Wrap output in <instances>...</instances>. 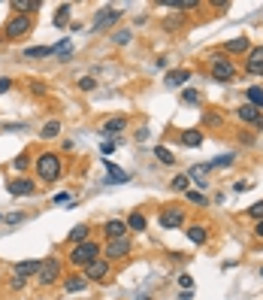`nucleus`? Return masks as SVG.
Returning <instances> with one entry per match:
<instances>
[{
	"instance_id": "nucleus-1",
	"label": "nucleus",
	"mask_w": 263,
	"mask_h": 300,
	"mask_svg": "<svg viewBox=\"0 0 263 300\" xmlns=\"http://www.w3.org/2000/svg\"><path fill=\"white\" fill-rule=\"evenodd\" d=\"M64 164H61V155L55 152H43L37 158V176H40V182H55L58 176H61Z\"/></svg>"
},
{
	"instance_id": "nucleus-2",
	"label": "nucleus",
	"mask_w": 263,
	"mask_h": 300,
	"mask_svg": "<svg viewBox=\"0 0 263 300\" xmlns=\"http://www.w3.org/2000/svg\"><path fill=\"white\" fill-rule=\"evenodd\" d=\"M209 73H212V79H218V82H230V79H236V64L221 52V55L209 58Z\"/></svg>"
},
{
	"instance_id": "nucleus-3",
	"label": "nucleus",
	"mask_w": 263,
	"mask_h": 300,
	"mask_svg": "<svg viewBox=\"0 0 263 300\" xmlns=\"http://www.w3.org/2000/svg\"><path fill=\"white\" fill-rule=\"evenodd\" d=\"M97 255H100V245L94 240H85V243L73 245V252H70V264H73V267H88Z\"/></svg>"
},
{
	"instance_id": "nucleus-4",
	"label": "nucleus",
	"mask_w": 263,
	"mask_h": 300,
	"mask_svg": "<svg viewBox=\"0 0 263 300\" xmlns=\"http://www.w3.org/2000/svg\"><path fill=\"white\" fill-rule=\"evenodd\" d=\"M30 27H33V22H30V15H15V19H9V25L3 27V37L6 40H22V37H27L30 33Z\"/></svg>"
},
{
	"instance_id": "nucleus-5",
	"label": "nucleus",
	"mask_w": 263,
	"mask_h": 300,
	"mask_svg": "<svg viewBox=\"0 0 263 300\" xmlns=\"http://www.w3.org/2000/svg\"><path fill=\"white\" fill-rule=\"evenodd\" d=\"M37 279H40V285H55V282L61 279V261L58 258H48L43 267H40Z\"/></svg>"
},
{
	"instance_id": "nucleus-6",
	"label": "nucleus",
	"mask_w": 263,
	"mask_h": 300,
	"mask_svg": "<svg viewBox=\"0 0 263 300\" xmlns=\"http://www.w3.org/2000/svg\"><path fill=\"white\" fill-rule=\"evenodd\" d=\"M6 191L12 194V197H22V194H33V191H37V185H33L27 176H15V179L6 182Z\"/></svg>"
},
{
	"instance_id": "nucleus-7",
	"label": "nucleus",
	"mask_w": 263,
	"mask_h": 300,
	"mask_svg": "<svg viewBox=\"0 0 263 300\" xmlns=\"http://www.w3.org/2000/svg\"><path fill=\"white\" fill-rule=\"evenodd\" d=\"M121 15L124 12H118L115 6H106V9H100V15L94 19V30H103V27H112L115 22H121Z\"/></svg>"
},
{
	"instance_id": "nucleus-8",
	"label": "nucleus",
	"mask_w": 263,
	"mask_h": 300,
	"mask_svg": "<svg viewBox=\"0 0 263 300\" xmlns=\"http://www.w3.org/2000/svg\"><path fill=\"white\" fill-rule=\"evenodd\" d=\"M127 255H130V240L127 237L124 240H109V245H106V258L109 261H121Z\"/></svg>"
},
{
	"instance_id": "nucleus-9",
	"label": "nucleus",
	"mask_w": 263,
	"mask_h": 300,
	"mask_svg": "<svg viewBox=\"0 0 263 300\" xmlns=\"http://www.w3.org/2000/svg\"><path fill=\"white\" fill-rule=\"evenodd\" d=\"M236 118L239 121H248V125H254V128H263V112L254 109L251 103H242V107L236 109Z\"/></svg>"
},
{
	"instance_id": "nucleus-10",
	"label": "nucleus",
	"mask_w": 263,
	"mask_h": 300,
	"mask_svg": "<svg viewBox=\"0 0 263 300\" xmlns=\"http://www.w3.org/2000/svg\"><path fill=\"white\" fill-rule=\"evenodd\" d=\"M245 70H248L251 76H263V46H254L248 52V58H245Z\"/></svg>"
},
{
	"instance_id": "nucleus-11",
	"label": "nucleus",
	"mask_w": 263,
	"mask_h": 300,
	"mask_svg": "<svg viewBox=\"0 0 263 300\" xmlns=\"http://www.w3.org/2000/svg\"><path fill=\"white\" fill-rule=\"evenodd\" d=\"M85 270V279L91 282V279H106L109 276V261H103V258H94L88 267H82Z\"/></svg>"
},
{
	"instance_id": "nucleus-12",
	"label": "nucleus",
	"mask_w": 263,
	"mask_h": 300,
	"mask_svg": "<svg viewBox=\"0 0 263 300\" xmlns=\"http://www.w3.org/2000/svg\"><path fill=\"white\" fill-rule=\"evenodd\" d=\"M182 221H185V213L179 206H169V209L161 213V227H164V231H172V227H179Z\"/></svg>"
},
{
	"instance_id": "nucleus-13",
	"label": "nucleus",
	"mask_w": 263,
	"mask_h": 300,
	"mask_svg": "<svg viewBox=\"0 0 263 300\" xmlns=\"http://www.w3.org/2000/svg\"><path fill=\"white\" fill-rule=\"evenodd\" d=\"M103 167H106V182H109V185H124V182L130 179V176L121 170V167H115L109 158H103Z\"/></svg>"
},
{
	"instance_id": "nucleus-14",
	"label": "nucleus",
	"mask_w": 263,
	"mask_h": 300,
	"mask_svg": "<svg viewBox=\"0 0 263 300\" xmlns=\"http://www.w3.org/2000/svg\"><path fill=\"white\" fill-rule=\"evenodd\" d=\"M103 234H106L109 240H124L127 237V221L124 218H112L103 224Z\"/></svg>"
},
{
	"instance_id": "nucleus-15",
	"label": "nucleus",
	"mask_w": 263,
	"mask_h": 300,
	"mask_svg": "<svg viewBox=\"0 0 263 300\" xmlns=\"http://www.w3.org/2000/svg\"><path fill=\"white\" fill-rule=\"evenodd\" d=\"M127 131V118L124 115H115V118H109L106 125L100 128V134H106V136H115V134H124Z\"/></svg>"
},
{
	"instance_id": "nucleus-16",
	"label": "nucleus",
	"mask_w": 263,
	"mask_h": 300,
	"mask_svg": "<svg viewBox=\"0 0 263 300\" xmlns=\"http://www.w3.org/2000/svg\"><path fill=\"white\" fill-rule=\"evenodd\" d=\"M191 79V70H169L167 73V79H164V85H169V88H179V85H185Z\"/></svg>"
},
{
	"instance_id": "nucleus-17",
	"label": "nucleus",
	"mask_w": 263,
	"mask_h": 300,
	"mask_svg": "<svg viewBox=\"0 0 263 300\" xmlns=\"http://www.w3.org/2000/svg\"><path fill=\"white\" fill-rule=\"evenodd\" d=\"M245 103H251L254 109L263 112V88L260 85H248V91H245Z\"/></svg>"
},
{
	"instance_id": "nucleus-18",
	"label": "nucleus",
	"mask_w": 263,
	"mask_h": 300,
	"mask_svg": "<svg viewBox=\"0 0 263 300\" xmlns=\"http://www.w3.org/2000/svg\"><path fill=\"white\" fill-rule=\"evenodd\" d=\"M51 55H58L61 61H70V58H73V40L64 37L58 46H51Z\"/></svg>"
},
{
	"instance_id": "nucleus-19",
	"label": "nucleus",
	"mask_w": 263,
	"mask_h": 300,
	"mask_svg": "<svg viewBox=\"0 0 263 300\" xmlns=\"http://www.w3.org/2000/svg\"><path fill=\"white\" fill-rule=\"evenodd\" d=\"M182 146H188V149H197V146H203V131H182Z\"/></svg>"
},
{
	"instance_id": "nucleus-20",
	"label": "nucleus",
	"mask_w": 263,
	"mask_h": 300,
	"mask_svg": "<svg viewBox=\"0 0 263 300\" xmlns=\"http://www.w3.org/2000/svg\"><path fill=\"white\" fill-rule=\"evenodd\" d=\"M185 234H188V240L194 243V245H203V243L209 240V234H206V224H191Z\"/></svg>"
},
{
	"instance_id": "nucleus-21",
	"label": "nucleus",
	"mask_w": 263,
	"mask_h": 300,
	"mask_svg": "<svg viewBox=\"0 0 263 300\" xmlns=\"http://www.w3.org/2000/svg\"><path fill=\"white\" fill-rule=\"evenodd\" d=\"M88 288V279L85 276H70L67 282H64V291L67 294H79V291H85Z\"/></svg>"
},
{
	"instance_id": "nucleus-22",
	"label": "nucleus",
	"mask_w": 263,
	"mask_h": 300,
	"mask_svg": "<svg viewBox=\"0 0 263 300\" xmlns=\"http://www.w3.org/2000/svg\"><path fill=\"white\" fill-rule=\"evenodd\" d=\"M40 267H43L40 261H22V264H15V273L27 279V276H37V273H40Z\"/></svg>"
},
{
	"instance_id": "nucleus-23",
	"label": "nucleus",
	"mask_w": 263,
	"mask_h": 300,
	"mask_svg": "<svg viewBox=\"0 0 263 300\" xmlns=\"http://www.w3.org/2000/svg\"><path fill=\"white\" fill-rule=\"evenodd\" d=\"M24 61H37V58H51V46H33V49H24Z\"/></svg>"
},
{
	"instance_id": "nucleus-24",
	"label": "nucleus",
	"mask_w": 263,
	"mask_h": 300,
	"mask_svg": "<svg viewBox=\"0 0 263 300\" xmlns=\"http://www.w3.org/2000/svg\"><path fill=\"white\" fill-rule=\"evenodd\" d=\"M88 237H91V227H88V224H76V227H73V231H70V243H73V245H79V243H85Z\"/></svg>"
},
{
	"instance_id": "nucleus-25",
	"label": "nucleus",
	"mask_w": 263,
	"mask_h": 300,
	"mask_svg": "<svg viewBox=\"0 0 263 300\" xmlns=\"http://www.w3.org/2000/svg\"><path fill=\"white\" fill-rule=\"evenodd\" d=\"M58 134H61V121H58V118H51V121H46V125L40 128V136H43V139H55Z\"/></svg>"
},
{
	"instance_id": "nucleus-26",
	"label": "nucleus",
	"mask_w": 263,
	"mask_h": 300,
	"mask_svg": "<svg viewBox=\"0 0 263 300\" xmlns=\"http://www.w3.org/2000/svg\"><path fill=\"white\" fill-rule=\"evenodd\" d=\"M148 227V218L143 213H130L127 216V231H145Z\"/></svg>"
},
{
	"instance_id": "nucleus-27",
	"label": "nucleus",
	"mask_w": 263,
	"mask_h": 300,
	"mask_svg": "<svg viewBox=\"0 0 263 300\" xmlns=\"http://www.w3.org/2000/svg\"><path fill=\"white\" fill-rule=\"evenodd\" d=\"M224 52H251V43H248V37H239V40L224 43Z\"/></svg>"
},
{
	"instance_id": "nucleus-28",
	"label": "nucleus",
	"mask_w": 263,
	"mask_h": 300,
	"mask_svg": "<svg viewBox=\"0 0 263 300\" xmlns=\"http://www.w3.org/2000/svg\"><path fill=\"white\" fill-rule=\"evenodd\" d=\"M233 161H236V155H221V158H215V161L209 164V170H224V167H233Z\"/></svg>"
},
{
	"instance_id": "nucleus-29",
	"label": "nucleus",
	"mask_w": 263,
	"mask_h": 300,
	"mask_svg": "<svg viewBox=\"0 0 263 300\" xmlns=\"http://www.w3.org/2000/svg\"><path fill=\"white\" fill-rule=\"evenodd\" d=\"M154 155H157V161H161V164H175V155L167 146H154Z\"/></svg>"
},
{
	"instance_id": "nucleus-30",
	"label": "nucleus",
	"mask_w": 263,
	"mask_h": 300,
	"mask_svg": "<svg viewBox=\"0 0 263 300\" xmlns=\"http://www.w3.org/2000/svg\"><path fill=\"white\" fill-rule=\"evenodd\" d=\"M43 3L40 0H12V9H24V12H33V9H40Z\"/></svg>"
},
{
	"instance_id": "nucleus-31",
	"label": "nucleus",
	"mask_w": 263,
	"mask_h": 300,
	"mask_svg": "<svg viewBox=\"0 0 263 300\" xmlns=\"http://www.w3.org/2000/svg\"><path fill=\"white\" fill-rule=\"evenodd\" d=\"M130 37H133V33H130L127 27H121V30H112V43H115V46H127V43H130Z\"/></svg>"
},
{
	"instance_id": "nucleus-32",
	"label": "nucleus",
	"mask_w": 263,
	"mask_h": 300,
	"mask_svg": "<svg viewBox=\"0 0 263 300\" xmlns=\"http://www.w3.org/2000/svg\"><path fill=\"white\" fill-rule=\"evenodd\" d=\"M185 197H188L191 203H194V206H206V194H203V191H194V188H188V191H185Z\"/></svg>"
},
{
	"instance_id": "nucleus-33",
	"label": "nucleus",
	"mask_w": 263,
	"mask_h": 300,
	"mask_svg": "<svg viewBox=\"0 0 263 300\" xmlns=\"http://www.w3.org/2000/svg\"><path fill=\"white\" fill-rule=\"evenodd\" d=\"M12 167L19 170V173H27V167H30V155H27V152H22V155L12 161Z\"/></svg>"
},
{
	"instance_id": "nucleus-34",
	"label": "nucleus",
	"mask_w": 263,
	"mask_h": 300,
	"mask_svg": "<svg viewBox=\"0 0 263 300\" xmlns=\"http://www.w3.org/2000/svg\"><path fill=\"white\" fill-rule=\"evenodd\" d=\"M209 173V164H197V167H191L188 170V179H200L203 182V176Z\"/></svg>"
},
{
	"instance_id": "nucleus-35",
	"label": "nucleus",
	"mask_w": 263,
	"mask_h": 300,
	"mask_svg": "<svg viewBox=\"0 0 263 300\" xmlns=\"http://www.w3.org/2000/svg\"><path fill=\"white\" fill-rule=\"evenodd\" d=\"M188 188H191V179H188L185 173H179V176L172 179V191H188Z\"/></svg>"
},
{
	"instance_id": "nucleus-36",
	"label": "nucleus",
	"mask_w": 263,
	"mask_h": 300,
	"mask_svg": "<svg viewBox=\"0 0 263 300\" xmlns=\"http://www.w3.org/2000/svg\"><path fill=\"white\" fill-rule=\"evenodd\" d=\"M67 22H70V3H64V6L58 9V15H55V25H58V27H64Z\"/></svg>"
},
{
	"instance_id": "nucleus-37",
	"label": "nucleus",
	"mask_w": 263,
	"mask_h": 300,
	"mask_svg": "<svg viewBox=\"0 0 263 300\" xmlns=\"http://www.w3.org/2000/svg\"><path fill=\"white\" fill-rule=\"evenodd\" d=\"M94 88H97V79L94 76H82L79 79V91H94Z\"/></svg>"
},
{
	"instance_id": "nucleus-38",
	"label": "nucleus",
	"mask_w": 263,
	"mask_h": 300,
	"mask_svg": "<svg viewBox=\"0 0 263 300\" xmlns=\"http://www.w3.org/2000/svg\"><path fill=\"white\" fill-rule=\"evenodd\" d=\"M248 216H251L254 221H260V218H263V200H257L254 206H248Z\"/></svg>"
},
{
	"instance_id": "nucleus-39",
	"label": "nucleus",
	"mask_w": 263,
	"mask_h": 300,
	"mask_svg": "<svg viewBox=\"0 0 263 300\" xmlns=\"http://www.w3.org/2000/svg\"><path fill=\"white\" fill-rule=\"evenodd\" d=\"M182 100H185V103H200V91L188 88V91H182Z\"/></svg>"
},
{
	"instance_id": "nucleus-40",
	"label": "nucleus",
	"mask_w": 263,
	"mask_h": 300,
	"mask_svg": "<svg viewBox=\"0 0 263 300\" xmlns=\"http://www.w3.org/2000/svg\"><path fill=\"white\" fill-rule=\"evenodd\" d=\"M24 282H27L24 276H19V273H15V276L9 279V288H12V291H22V288H24Z\"/></svg>"
},
{
	"instance_id": "nucleus-41",
	"label": "nucleus",
	"mask_w": 263,
	"mask_h": 300,
	"mask_svg": "<svg viewBox=\"0 0 263 300\" xmlns=\"http://www.w3.org/2000/svg\"><path fill=\"white\" fill-rule=\"evenodd\" d=\"M179 285H182L185 291H191V288H194V276H191V273H182V276H179Z\"/></svg>"
},
{
	"instance_id": "nucleus-42",
	"label": "nucleus",
	"mask_w": 263,
	"mask_h": 300,
	"mask_svg": "<svg viewBox=\"0 0 263 300\" xmlns=\"http://www.w3.org/2000/svg\"><path fill=\"white\" fill-rule=\"evenodd\" d=\"M254 182H248V179H239V182H233V191H248Z\"/></svg>"
},
{
	"instance_id": "nucleus-43",
	"label": "nucleus",
	"mask_w": 263,
	"mask_h": 300,
	"mask_svg": "<svg viewBox=\"0 0 263 300\" xmlns=\"http://www.w3.org/2000/svg\"><path fill=\"white\" fill-rule=\"evenodd\" d=\"M3 221L6 224H19V221H24V216L22 213H12V216H3Z\"/></svg>"
},
{
	"instance_id": "nucleus-44",
	"label": "nucleus",
	"mask_w": 263,
	"mask_h": 300,
	"mask_svg": "<svg viewBox=\"0 0 263 300\" xmlns=\"http://www.w3.org/2000/svg\"><path fill=\"white\" fill-rule=\"evenodd\" d=\"M9 88H12V79L9 76H0V94H6Z\"/></svg>"
},
{
	"instance_id": "nucleus-45",
	"label": "nucleus",
	"mask_w": 263,
	"mask_h": 300,
	"mask_svg": "<svg viewBox=\"0 0 263 300\" xmlns=\"http://www.w3.org/2000/svg\"><path fill=\"white\" fill-rule=\"evenodd\" d=\"M148 134H151L148 128H139V131H136V139H139V143H145V139H148Z\"/></svg>"
},
{
	"instance_id": "nucleus-46",
	"label": "nucleus",
	"mask_w": 263,
	"mask_h": 300,
	"mask_svg": "<svg viewBox=\"0 0 263 300\" xmlns=\"http://www.w3.org/2000/svg\"><path fill=\"white\" fill-rule=\"evenodd\" d=\"M51 203H70V194H55V197H51Z\"/></svg>"
},
{
	"instance_id": "nucleus-47",
	"label": "nucleus",
	"mask_w": 263,
	"mask_h": 300,
	"mask_svg": "<svg viewBox=\"0 0 263 300\" xmlns=\"http://www.w3.org/2000/svg\"><path fill=\"white\" fill-rule=\"evenodd\" d=\"M254 237H257V240H263V218L254 224Z\"/></svg>"
},
{
	"instance_id": "nucleus-48",
	"label": "nucleus",
	"mask_w": 263,
	"mask_h": 300,
	"mask_svg": "<svg viewBox=\"0 0 263 300\" xmlns=\"http://www.w3.org/2000/svg\"><path fill=\"white\" fill-rule=\"evenodd\" d=\"M109 152H115V143H112V139H106V143H103V155H109Z\"/></svg>"
},
{
	"instance_id": "nucleus-49",
	"label": "nucleus",
	"mask_w": 263,
	"mask_h": 300,
	"mask_svg": "<svg viewBox=\"0 0 263 300\" xmlns=\"http://www.w3.org/2000/svg\"><path fill=\"white\" fill-rule=\"evenodd\" d=\"M30 88H33V94H43V91H46V85H43V82H33Z\"/></svg>"
},
{
	"instance_id": "nucleus-50",
	"label": "nucleus",
	"mask_w": 263,
	"mask_h": 300,
	"mask_svg": "<svg viewBox=\"0 0 263 300\" xmlns=\"http://www.w3.org/2000/svg\"><path fill=\"white\" fill-rule=\"evenodd\" d=\"M206 121H209V125H221V115H212V112H209Z\"/></svg>"
},
{
	"instance_id": "nucleus-51",
	"label": "nucleus",
	"mask_w": 263,
	"mask_h": 300,
	"mask_svg": "<svg viewBox=\"0 0 263 300\" xmlns=\"http://www.w3.org/2000/svg\"><path fill=\"white\" fill-rule=\"evenodd\" d=\"M260 276H263V267H260Z\"/></svg>"
},
{
	"instance_id": "nucleus-52",
	"label": "nucleus",
	"mask_w": 263,
	"mask_h": 300,
	"mask_svg": "<svg viewBox=\"0 0 263 300\" xmlns=\"http://www.w3.org/2000/svg\"><path fill=\"white\" fill-rule=\"evenodd\" d=\"M0 221H3V216H0Z\"/></svg>"
}]
</instances>
